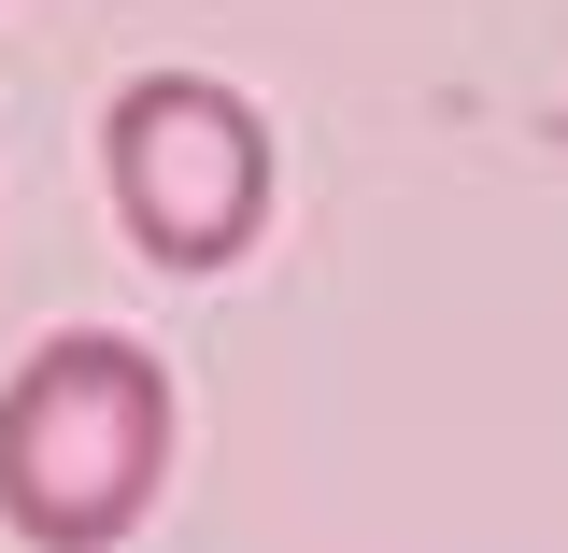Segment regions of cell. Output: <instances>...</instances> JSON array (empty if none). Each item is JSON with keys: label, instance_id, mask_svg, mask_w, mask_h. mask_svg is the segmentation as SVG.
I'll use <instances>...</instances> for the list:
<instances>
[{"label": "cell", "instance_id": "6da1fadb", "mask_svg": "<svg viewBox=\"0 0 568 553\" xmlns=\"http://www.w3.org/2000/svg\"><path fill=\"white\" fill-rule=\"evenodd\" d=\"M171 483V369L129 327H58L0 383V525L29 553H114Z\"/></svg>", "mask_w": 568, "mask_h": 553}, {"label": "cell", "instance_id": "7a4b0ae2", "mask_svg": "<svg viewBox=\"0 0 568 553\" xmlns=\"http://www.w3.org/2000/svg\"><path fill=\"white\" fill-rule=\"evenodd\" d=\"M100 185L156 270H227L271 227V129L213 71H142L100 114Z\"/></svg>", "mask_w": 568, "mask_h": 553}]
</instances>
